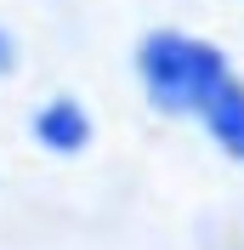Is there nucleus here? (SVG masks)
Masks as SVG:
<instances>
[{"instance_id": "f257e3e1", "label": "nucleus", "mask_w": 244, "mask_h": 250, "mask_svg": "<svg viewBox=\"0 0 244 250\" xmlns=\"http://www.w3.org/2000/svg\"><path fill=\"white\" fill-rule=\"evenodd\" d=\"M233 74L227 51L187 29H148L137 40V80L142 97L165 120H199V108L210 103V91Z\"/></svg>"}, {"instance_id": "20e7f679", "label": "nucleus", "mask_w": 244, "mask_h": 250, "mask_svg": "<svg viewBox=\"0 0 244 250\" xmlns=\"http://www.w3.org/2000/svg\"><path fill=\"white\" fill-rule=\"evenodd\" d=\"M17 68V40H12V29H0V80Z\"/></svg>"}, {"instance_id": "f03ea898", "label": "nucleus", "mask_w": 244, "mask_h": 250, "mask_svg": "<svg viewBox=\"0 0 244 250\" xmlns=\"http://www.w3.org/2000/svg\"><path fill=\"white\" fill-rule=\"evenodd\" d=\"M34 142L46 148V154H85L91 148V114L80 97H51L34 108Z\"/></svg>"}, {"instance_id": "7ed1b4c3", "label": "nucleus", "mask_w": 244, "mask_h": 250, "mask_svg": "<svg viewBox=\"0 0 244 250\" xmlns=\"http://www.w3.org/2000/svg\"><path fill=\"white\" fill-rule=\"evenodd\" d=\"M199 125H204V137H210L233 165H244V80L239 74H227L210 91V103L199 108Z\"/></svg>"}]
</instances>
